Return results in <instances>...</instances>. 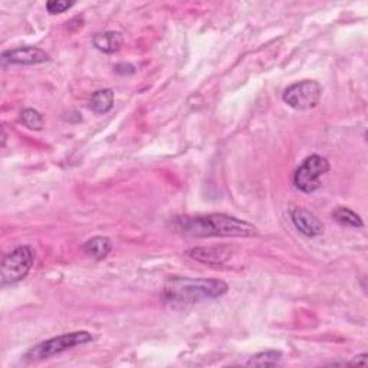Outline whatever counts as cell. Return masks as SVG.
Segmentation results:
<instances>
[{
	"label": "cell",
	"mask_w": 368,
	"mask_h": 368,
	"mask_svg": "<svg viewBox=\"0 0 368 368\" xmlns=\"http://www.w3.org/2000/svg\"><path fill=\"white\" fill-rule=\"evenodd\" d=\"M176 228L194 238H252L259 233L257 226L224 213L182 217L176 220Z\"/></svg>",
	"instance_id": "cell-1"
},
{
	"label": "cell",
	"mask_w": 368,
	"mask_h": 368,
	"mask_svg": "<svg viewBox=\"0 0 368 368\" xmlns=\"http://www.w3.org/2000/svg\"><path fill=\"white\" fill-rule=\"evenodd\" d=\"M229 285L213 278H170L163 288V299L172 305H194L222 298L228 294Z\"/></svg>",
	"instance_id": "cell-2"
},
{
	"label": "cell",
	"mask_w": 368,
	"mask_h": 368,
	"mask_svg": "<svg viewBox=\"0 0 368 368\" xmlns=\"http://www.w3.org/2000/svg\"><path fill=\"white\" fill-rule=\"evenodd\" d=\"M94 341V335L88 331H75L62 334L60 336H53L46 339V341L39 343L34 348H31L25 354V360L27 361H41L45 358H50L53 355L62 354L68 350L76 348L79 346H85Z\"/></svg>",
	"instance_id": "cell-3"
},
{
	"label": "cell",
	"mask_w": 368,
	"mask_h": 368,
	"mask_svg": "<svg viewBox=\"0 0 368 368\" xmlns=\"http://www.w3.org/2000/svg\"><path fill=\"white\" fill-rule=\"evenodd\" d=\"M35 261L34 249L27 245L18 246L8 254H5L0 265V282L2 287L15 285L23 280L31 272Z\"/></svg>",
	"instance_id": "cell-4"
},
{
	"label": "cell",
	"mask_w": 368,
	"mask_h": 368,
	"mask_svg": "<svg viewBox=\"0 0 368 368\" xmlns=\"http://www.w3.org/2000/svg\"><path fill=\"white\" fill-rule=\"evenodd\" d=\"M329 172V163L325 157L313 154L306 157L294 173V186L306 194L321 189V177Z\"/></svg>",
	"instance_id": "cell-5"
},
{
	"label": "cell",
	"mask_w": 368,
	"mask_h": 368,
	"mask_svg": "<svg viewBox=\"0 0 368 368\" xmlns=\"http://www.w3.org/2000/svg\"><path fill=\"white\" fill-rule=\"evenodd\" d=\"M322 97V87L320 82L314 79H304L295 82L284 91L282 100L284 102L297 109V111H308L318 105Z\"/></svg>",
	"instance_id": "cell-6"
},
{
	"label": "cell",
	"mask_w": 368,
	"mask_h": 368,
	"mask_svg": "<svg viewBox=\"0 0 368 368\" xmlns=\"http://www.w3.org/2000/svg\"><path fill=\"white\" fill-rule=\"evenodd\" d=\"M49 60V53L38 46H20L2 53V61L11 65H39Z\"/></svg>",
	"instance_id": "cell-7"
},
{
	"label": "cell",
	"mask_w": 368,
	"mask_h": 368,
	"mask_svg": "<svg viewBox=\"0 0 368 368\" xmlns=\"http://www.w3.org/2000/svg\"><path fill=\"white\" fill-rule=\"evenodd\" d=\"M291 220L295 228L306 238H317L324 233V223L313 213L304 207H292L289 210Z\"/></svg>",
	"instance_id": "cell-8"
},
{
	"label": "cell",
	"mask_w": 368,
	"mask_h": 368,
	"mask_svg": "<svg viewBox=\"0 0 368 368\" xmlns=\"http://www.w3.org/2000/svg\"><path fill=\"white\" fill-rule=\"evenodd\" d=\"M189 258L206 265H223L231 257V249L226 246H199L186 252Z\"/></svg>",
	"instance_id": "cell-9"
},
{
	"label": "cell",
	"mask_w": 368,
	"mask_h": 368,
	"mask_svg": "<svg viewBox=\"0 0 368 368\" xmlns=\"http://www.w3.org/2000/svg\"><path fill=\"white\" fill-rule=\"evenodd\" d=\"M94 46L104 53H116L124 45V38L120 32L116 31H107L95 34L93 38Z\"/></svg>",
	"instance_id": "cell-10"
},
{
	"label": "cell",
	"mask_w": 368,
	"mask_h": 368,
	"mask_svg": "<svg viewBox=\"0 0 368 368\" xmlns=\"http://www.w3.org/2000/svg\"><path fill=\"white\" fill-rule=\"evenodd\" d=\"M82 249L93 259L101 261V259L107 258L108 254H109V252L112 249V243L105 236H95V238H91L90 240L85 242Z\"/></svg>",
	"instance_id": "cell-11"
},
{
	"label": "cell",
	"mask_w": 368,
	"mask_h": 368,
	"mask_svg": "<svg viewBox=\"0 0 368 368\" xmlns=\"http://www.w3.org/2000/svg\"><path fill=\"white\" fill-rule=\"evenodd\" d=\"M114 107V91L107 88L94 93L90 98V108L97 114H107Z\"/></svg>",
	"instance_id": "cell-12"
},
{
	"label": "cell",
	"mask_w": 368,
	"mask_h": 368,
	"mask_svg": "<svg viewBox=\"0 0 368 368\" xmlns=\"http://www.w3.org/2000/svg\"><path fill=\"white\" fill-rule=\"evenodd\" d=\"M332 217L343 226H348V228H354V229H361L364 228V222L362 219L351 209L344 207V206H338L332 210Z\"/></svg>",
	"instance_id": "cell-13"
},
{
	"label": "cell",
	"mask_w": 368,
	"mask_h": 368,
	"mask_svg": "<svg viewBox=\"0 0 368 368\" xmlns=\"http://www.w3.org/2000/svg\"><path fill=\"white\" fill-rule=\"evenodd\" d=\"M282 361V353L276 350H266L262 353L254 354L249 358V367H275Z\"/></svg>",
	"instance_id": "cell-14"
},
{
	"label": "cell",
	"mask_w": 368,
	"mask_h": 368,
	"mask_svg": "<svg viewBox=\"0 0 368 368\" xmlns=\"http://www.w3.org/2000/svg\"><path fill=\"white\" fill-rule=\"evenodd\" d=\"M20 123L25 127H27L29 130H34V131H41L45 125L42 114L34 108H25L20 112Z\"/></svg>",
	"instance_id": "cell-15"
},
{
	"label": "cell",
	"mask_w": 368,
	"mask_h": 368,
	"mask_svg": "<svg viewBox=\"0 0 368 368\" xmlns=\"http://www.w3.org/2000/svg\"><path fill=\"white\" fill-rule=\"evenodd\" d=\"M75 5V2H64V0H50L46 4V11L50 15H61L71 9Z\"/></svg>",
	"instance_id": "cell-16"
},
{
	"label": "cell",
	"mask_w": 368,
	"mask_h": 368,
	"mask_svg": "<svg viewBox=\"0 0 368 368\" xmlns=\"http://www.w3.org/2000/svg\"><path fill=\"white\" fill-rule=\"evenodd\" d=\"M365 364H367V354L365 353L355 355V358L351 362H348V365H361V367H364Z\"/></svg>",
	"instance_id": "cell-17"
},
{
	"label": "cell",
	"mask_w": 368,
	"mask_h": 368,
	"mask_svg": "<svg viewBox=\"0 0 368 368\" xmlns=\"http://www.w3.org/2000/svg\"><path fill=\"white\" fill-rule=\"evenodd\" d=\"M5 144H6V130L5 127H2V146L5 147Z\"/></svg>",
	"instance_id": "cell-18"
}]
</instances>
